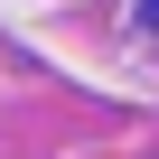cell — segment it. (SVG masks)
I'll return each instance as SVG.
<instances>
[{
    "label": "cell",
    "instance_id": "obj_1",
    "mask_svg": "<svg viewBox=\"0 0 159 159\" xmlns=\"http://www.w3.org/2000/svg\"><path fill=\"white\" fill-rule=\"evenodd\" d=\"M150 28H159V0H150Z\"/></svg>",
    "mask_w": 159,
    "mask_h": 159
}]
</instances>
